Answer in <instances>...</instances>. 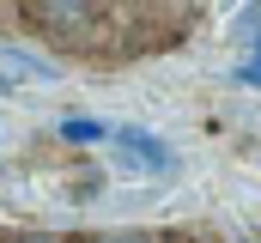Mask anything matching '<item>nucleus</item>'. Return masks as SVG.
Masks as SVG:
<instances>
[{
	"label": "nucleus",
	"instance_id": "f257e3e1",
	"mask_svg": "<svg viewBox=\"0 0 261 243\" xmlns=\"http://www.w3.org/2000/svg\"><path fill=\"white\" fill-rule=\"evenodd\" d=\"M110 140H116V146L128 152V158L140 164V171H152V177H170V171H176V152H170V146H164L158 134L134 128V121H122V128H110Z\"/></svg>",
	"mask_w": 261,
	"mask_h": 243
},
{
	"label": "nucleus",
	"instance_id": "f03ea898",
	"mask_svg": "<svg viewBox=\"0 0 261 243\" xmlns=\"http://www.w3.org/2000/svg\"><path fill=\"white\" fill-rule=\"evenodd\" d=\"M55 134H61L67 146H97V140H110V121H97V116H67Z\"/></svg>",
	"mask_w": 261,
	"mask_h": 243
},
{
	"label": "nucleus",
	"instance_id": "7ed1b4c3",
	"mask_svg": "<svg viewBox=\"0 0 261 243\" xmlns=\"http://www.w3.org/2000/svg\"><path fill=\"white\" fill-rule=\"evenodd\" d=\"M231 79H237V85H249V91H261V43H255V55L243 61V67H237Z\"/></svg>",
	"mask_w": 261,
	"mask_h": 243
},
{
	"label": "nucleus",
	"instance_id": "20e7f679",
	"mask_svg": "<svg viewBox=\"0 0 261 243\" xmlns=\"http://www.w3.org/2000/svg\"><path fill=\"white\" fill-rule=\"evenodd\" d=\"M91 243H158V237H140V231H122V237H91Z\"/></svg>",
	"mask_w": 261,
	"mask_h": 243
},
{
	"label": "nucleus",
	"instance_id": "39448f33",
	"mask_svg": "<svg viewBox=\"0 0 261 243\" xmlns=\"http://www.w3.org/2000/svg\"><path fill=\"white\" fill-rule=\"evenodd\" d=\"M43 6H49V12H73L79 0H43Z\"/></svg>",
	"mask_w": 261,
	"mask_h": 243
},
{
	"label": "nucleus",
	"instance_id": "423d86ee",
	"mask_svg": "<svg viewBox=\"0 0 261 243\" xmlns=\"http://www.w3.org/2000/svg\"><path fill=\"white\" fill-rule=\"evenodd\" d=\"M12 243H55V237H12Z\"/></svg>",
	"mask_w": 261,
	"mask_h": 243
}]
</instances>
